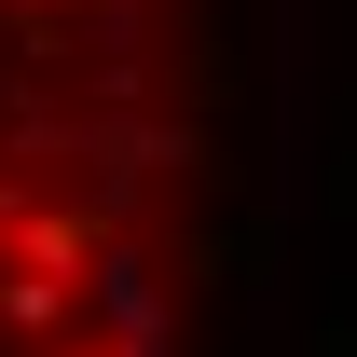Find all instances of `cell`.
Segmentation results:
<instances>
[{
	"label": "cell",
	"instance_id": "2",
	"mask_svg": "<svg viewBox=\"0 0 357 357\" xmlns=\"http://www.w3.org/2000/svg\"><path fill=\"white\" fill-rule=\"evenodd\" d=\"M83 357H151V344H83Z\"/></svg>",
	"mask_w": 357,
	"mask_h": 357
},
{
	"label": "cell",
	"instance_id": "3",
	"mask_svg": "<svg viewBox=\"0 0 357 357\" xmlns=\"http://www.w3.org/2000/svg\"><path fill=\"white\" fill-rule=\"evenodd\" d=\"M14 206H28V192H14V178H0V220H14Z\"/></svg>",
	"mask_w": 357,
	"mask_h": 357
},
{
	"label": "cell",
	"instance_id": "1",
	"mask_svg": "<svg viewBox=\"0 0 357 357\" xmlns=\"http://www.w3.org/2000/svg\"><path fill=\"white\" fill-rule=\"evenodd\" d=\"M83 303L110 316V344H151V357H165V289H151L137 248H96V289H83Z\"/></svg>",
	"mask_w": 357,
	"mask_h": 357
}]
</instances>
